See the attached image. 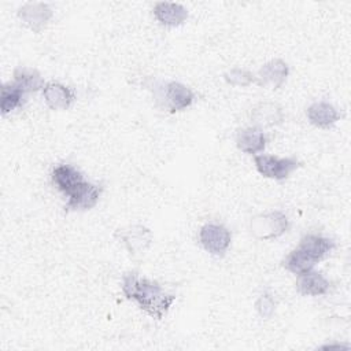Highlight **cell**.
<instances>
[{
	"instance_id": "9",
	"label": "cell",
	"mask_w": 351,
	"mask_h": 351,
	"mask_svg": "<svg viewBox=\"0 0 351 351\" xmlns=\"http://www.w3.org/2000/svg\"><path fill=\"white\" fill-rule=\"evenodd\" d=\"M51 181L59 192H62L64 196H70L77 189V186L85 181V178L82 173L73 165L62 163L53 167L51 173Z\"/></svg>"
},
{
	"instance_id": "3",
	"label": "cell",
	"mask_w": 351,
	"mask_h": 351,
	"mask_svg": "<svg viewBox=\"0 0 351 351\" xmlns=\"http://www.w3.org/2000/svg\"><path fill=\"white\" fill-rule=\"evenodd\" d=\"M289 229V219L282 211L262 213L251 218L250 230L256 240H274Z\"/></svg>"
},
{
	"instance_id": "14",
	"label": "cell",
	"mask_w": 351,
	"mask_h": 351,
	"mask_svg": "<svg viewBox=\"0 0 351 351\" xmlns=\"http://www.w3.org/2000/svg\"><path fill=\"white\" fill-rule=\"evenodd\" d=\"M154 16L156 21L166 27L181 26L188 19V10L180 3L159 1L154 5Z\"/></svg>"
},
{
	"instance_id": "6",
	"label": "cell",
	"mask_w": 351,
	"mask_h": 351,
	"mask_svg": "<svg viewBox=\"0 0 351 351\" xmlns=\"http://www.w3.org/2000/svg\"><path fill=\"white\" fill-rule=\"evenodd\" d=\"M114 236L125 245L128 252L133 256L145 254L154 241L152 232L147 226L138 223L118 228Z\"/></svg>"
},
{
	"instance_id": "11",
	"label": "cell",
	"mask_w": 351,
	"mask_h": 351,
	"mask_svg": "<svg viewBox=\"0 0 351 351\" xmlns=\"http://www.w3.org/2000/svg\"><path fill=\"white\" fill-rule=\"evenodd\" d=\"M43 97L51 110L63 111L73 104L75 95L70 86H66L58 81H51L45 82L43 88Z\"/></svg>"
},
{
	"instance_id": "5",
	"label": "cell",
	"mask_w": 351,
	"mask_h": 351,
	"mask_svg": "<svg viewBox=\"0 0 351 351\" xmlns=\"http://www.w3.org/2000/svg\"><path fill=\"white\" fill-rule=\"evenodd\" d=\"M230 241L232 233L222 223L208 222L199 230L200 245L214 256H223L230 247Z\"/></svg>"
},
{
	"instance_id": "21",
	"label": "cell",
	"mask_w": 351,
	"mask_h": 351,
	"mask_svg": "<svg viewBox=\"0 0 351 351\" xmlns=\"http://www.w3.org/2000/svg\"><path fill=\"white\" fill-rule=\"evenodd\" d=\"M223 78L232 86L245 88V86H250L252 84H258L256 75H254L251 71H248L245 69H241V67H233V69L228 70L223 74Z\"/></svg>"
},
{
	"instance_id": "19",
	"label": "cell",
	"mask_w": 351,
	"mask_h": 351,
	"mask_svg": "<svg viewBox=\"0 0 351 351\" xmlns=\"http://www.w3.org/2000/svg\"><path fill=\"white\" fill-rule=\"evenodd\" d=\"M317 263L318 262L314 258H311L306 251H303L299 247H296L292 251H289L285 255V258L282 259V262H281V265L288 271H291V273H293L296 276L313 270Z\"/></svg>"
},
{
	"instance_id": "20",
	"label": "cell",
	"mask_w": 351,
	"mask_h": 351,
	"mask_svg": "<svg viewBox=\"0 0 351 351\" xmlns=\"http://www.w3.org/2000/svg\"><path fill=\"white\" fill-rule=\"evenodd\" d=\"M1 96H0V110L3 115L14 111L15 108L21 107L25 101L26 93L15 84L7 82L1 85Z\"/></svg>"
},
{
	"instance_id": "16",
	"label": "cell",
	"mask_w": 351,
	"mask_h": 351,
	"mask_svg": "<svg viewBox=\"0 0 351 351\" xmlns=\"http://www.w3.org/2000/svg\"><path fill=\"white\" fill-rule=\"evenodd\" d=\"M295 285L298 292L304 296H321L329 291L330 282L324 274L310 270L299 274Z\"/></svg>"
},
{
	"instance_id": "15",
	"label": "cell",
	"mask_w": 351,
	"mask_h": 351,
	"mask_svg": "<svg viewBox=\"0 0 351 351\" xmlns=\"http://www.w3.org/2000/svg\"><path fill=\"white\" fill-rule=\"evenodd\" d=\"M306 117L311 125L319 129H328L340 119L336 107L328 101H315L310 104L306 110Z\"/></svg>"
},
{
	"instance_id": "4",
	"label": "cell",
	"mask_w": 351,
	"mask_h": 351,
	"mask_svg": "<svg viewBox=\"0 0 351 351\" xmlns=\"http://www.w3.org/2000/svg\"><path fill=\"white\" fill-rule=\"evenodd\" d=\"M254 163L258 173L266 178L271 180H285L288 178L296 169L302 166V162L295 156H276V155H266L258 154L254 156Z\"/></svg>"
},
{
	"instance_id": "1",
	"label": "cell",
	"mask_w": 351,
	"mask_h": 351,
	"mask_svg": "<svg viewBox=\"0 0 351 351\" xmlns=\"http://www.w3.org/2000/svg\"><path fill=\"white\" fill-rule=\"evenodd\" d=\"M121 288L126 299L136 302L143 311L155 319H162L176 300V295L166 292L158 281L140 277L136 271L123 274Z\"/></svg>"
},
{
	"instance_id": "2",
	"label": "cell",
	"mask_w": 351,
	"mask_h": 351,
	"mask_svg": "<svg viewBox=\"0 0 351 351\" xmlns=\"http://www.w3.org/2000/svg\"><path fill=\"white\" fill-rule=\"evenodd\" d=\"M158 107L171 114L184 111L192 106L195 95L186 85L178 81H156L149 85Z\"/></svg>"
},
{
	"instance_id": "10",
	"label": "cell",
	"mask_w": 351,
	"mask_h": 351,
	"mask_svg": "<svg viewBox=\"0 0 351 351\" xmlns=\"http://www.w3.org/2000/svg\"><path fill=\"white\" fill-rule=\"evenodd\" d=\"M250 118L254 126L262 129L281 125L285 119V115L280 104L273 101H261L251 108Z\"/></svg>"
},
{
	"instance_id": "22",
	"label": "cell",
	"mask_w": 351,
	"mask_h": 351,
	"mask_svg": "<svg viewBox=\"0 0 351 351\" xmlns=\"http://www.w3.org/2000/svg\"><path fill=\"white\" fill-rule=\"evenodd\" d=\"M255 310L262 318H270L276 310V300L273 295L270 292H263L255 302Z\"/></svg>"
},
{
	"instance_id": "12",
	"label": "cell",
	"mask_w": 351,
	"mask_h": 351,
	"mask_svg": "<svg viewBox=\"0 0 351 351\" xmlns=\"http://www.w3.org/2000/svg\"><path fill=\"white\" fill-rule=\"evenodd\" d=\"M289 74V67L282 59H271L266 62L258 71L259 86H270L271 89L281 88Z\"/></svg>"
},
{
	"instance_id": "13",
	"label": "cell",
	"mask_w": 351,
	"mask_h": 351,
	"mask_svg": "<svg viewBox=\"0 0 351 351\" xmlns=\"http://www.w3.org/2000/svg\"><path fill=\"white\" fill-rule=\"evenodd\" d=\"M267 137L265 132L258 126H248L239 129L236 133V145L237 148L248 155H258L266 147Z\"/></svg>"
},
{
	"instance_id": "7",
	"label": "cell",
	"mask_w": 351,
	"mask_h": 351,
	"mask_svg": "<svg viewBox=\"0 0 351 351\" xmlns=\"http://www.w3.org/2000/svg\"><path fill=\"white\" fill-rule=\"evenodd\" d=\"M52 15L53 11L51 7L47 3L40 1L26 3L18 10V18L33 33H40L43 29H45Z\"/></svg>"
},
{
	"instance_id": "17",
	"label": "cell",
	"mask_w": 351,
	"mask_h": 351,
	"mask_svg": "<svg viewBox=\"0 0 351 351\" xmlns=\"http://www.w3.org/2000/svg\"><path fill=\"white\" fill-rule=\"evenodd\" d=\"M298 247L302 248L303 251H306L317 262H319L335 250L336 244L332 239L325 237L322 234L307 233L300 239Z\"/></svg>"
},
{
	"instance_id": "8",
	"label": "cell",
	"mask_w": 351,
	"mask_h": 351,
	"mask_svg": "<svg viewBox=\"0 0 351 351\" xmlns=\"http://www.w3.org/2000/svg\"><path fill=\"white\" fill-rule=\"evenodd\" d=\"M103 188L100 185H95L88 182L86 180L77 186V189L67 196L66 211H86L93 208L101 196Z\"/></svg>"
},
{
	"instance_id": "18",
	"label": "cell",
	"mask_w": 351,
	"mask_h": 351,
	"mask_svg": "<svg viewBox=\"0 0 351 351\" xmlns=\"http://www.w3.org/2000/svg\"><path fill=\"white\" fill-rule=\"evenodd\" d=\"M12 77H14L12 82H15L26 95L38 92L45 85L44 78L41 77L40 71L33 67L18 66V67H15Z\"/></svg>"
}]
</instances>
